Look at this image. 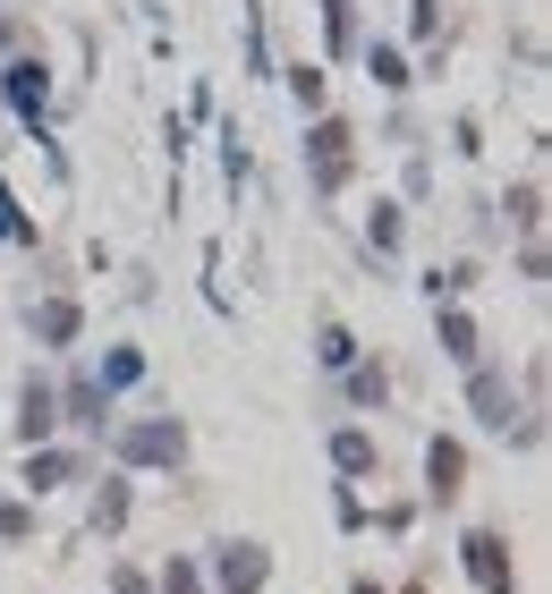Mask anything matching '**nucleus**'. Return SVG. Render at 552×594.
<instances>
[{"instance_id": "1", "label": "nucleus", "mask_w": 552, "mask_h": 594, "mask_svg": "<svg viewBox=\"0 0 552 594\" xmlns=\"http://www.w3.org/2000/svg\"><path fill=\"white\" fill-rule=\"evenodd\" d=\"M467 569L485 578V594H510V561H502V535H467Z\"/></svg>"}, {"instance_id": "2", "label": "nucleus", "mask_w": 552, "mask_h": 594, "mask_svg": "<svg viewBox=\"0 0 552 594\" xmlns=\"http://www.w3.org/2000/svg\"><path fill=\"white\" fill-rule=\"evenodd\" d=\"M425 475H433V501H451L459 475H467V450H459V441H433V450H425Z\"/></svg>"}, {"instance_id": "3", "label": "nucleus", "mask_w": 552, "mask_h": 594, "mask_svg": "<svg viewBox=\"0 0 552 594\" xmlns=\"http://www.w3.org/2000/svg\"><path fill=\"white\" fill-rule=\"evenodd\" d=\"M256 586H263V552H256V543H238V552L222 561V594H256Z\"/></svg>"}, {"instance_id": "4", "label": "nucleus", "mask_w": 552, "mask_h": 594, "mask_svg": "<svg viewBox=\"0 0 552 594\" xmlns=\"http://www.w3.org/2000/svg\"><path fill=\"white\" fill-rule=\"evenodd\" d=\"M9 94H18V111H34V102H43V68L18 60V68H9Z\"/></svg>"}, {"instance_id": "5", "label": "nucleus", "mask_w": 552, "mask_h": 594, "mask_svg": "<svg viewBox=\"0 0 552 594\" xmlns=\"http://www.w3.org/2000/svg\"><path fill=\"white\" fill-rule=\"evenodd\" d=\"M26 434H52V391H26V416H18Z\"/></svg>"}]
</instances>
